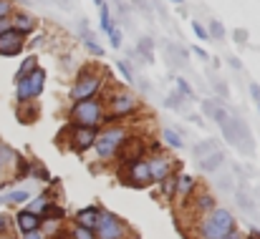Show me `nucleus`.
I'll return each mask as SVG.
<instances>
[{"label":"nucleus","mask_w":260,"mask_h":239,"mask_svg":"<svg viewBox=\"0 0 260 239\" xmlns=\"http://www.w3.org/2000/svg\"><path fill=\"white\" fill-rule=\"evenodd\" d=\"M101 98H104V106H106V124H116L121 118H129V116H134L142 108L139 93L132 91V88H124V86L111 88Z\"/></svg>","instance_id":"nucleus-1"},{"label":"nucleus","mask_w":260,"mask_h":239,"mask_svg":"<svg viewBox=\"0 0 260 239\" xmlns=\"http://www.w3.org/2000/svg\"><path fill=\"white\" fill-rule=\"evenodd\" d=\"M69 121L74 126H96V129H101L106 124L104 98L101 96H93V98H84V101H71Z\"/></svg>","instance_id":"nucleus-2"},{"label":"nucleus","mask_w":260,"mask_h":239,"mask_svg":"<svg viewBox=\"0 0 260 239\" xmlns=\"http://www.w3.org/2000/svg\"><path fill=\"white\" fill-rule=\"evenodd\" d=\"M126 139H129L126 126H121L119 121L116 124H104V129H99V134H96L93 151L99 154V159L109 161V159H114V156H119V151L126 144Z\"/></svg>","instance_id":"nucleus-3"},{"label":"nucleus","mask_w":260,"mask_h":239,"mask_svg":"<svg viewBox=\"0 0 260 239\" xmlns=\"http://www.w3.org/2000/svg\"><path fill=\"white\" fill-rule=\"evenodd\" d=\"M109 86V76L99 68H81L74 78V86H71V101H84V98H93V96H104Z\"/></svg>","instance_id":"nucleus-4"},{"label":"nucleus","mask_w":260,"mask_h":239,"mask_svg":"<svg viewBox=\"0 0 260 239\" xmlns=\"http://www.w3.org/2000/svg\"><path fill=\"white\" fill-rule=\"evenodd\" d=\"M235 232V217L228 209H212L205 214L197 224V237L200 239H225Z\"/></svg>","instance_id":"nucleus-5"},{"label":"nucleus","mask_w":260,"mask_h":239,"mask_svg":"<svg viewBox=\"0 0 260 239\" xmlns=\"http://www.w3.org/2000/svg\"><path fill=\"white\" fill-rule=\"evenodd\" d=\"M43 88H46V71L41 66L36 71H30L28 76L15 78V101H18V106H28L36 98H41Z\"/></svg>","instance_id":"nucleus-6"},{"label":"nucleus","mask_w":260,"mask_h":239,"mask_svg":"<svg viewBox=\"0 0 260 239\" xmlns=\"http://www.w3.org/2000/svg\"><path fill=\"white\" fill-rule=\"evenodd\" d=\"M96 239H124L126 237V227L119 217H114L111 212H99L96 227H93Z\"/></svg>","instance_id":"nucleus-7"},{"label":"nucleus","mask_w":260,"mask_h":239,"mask_svg":"<svg viewBox=\"0 0 260 239\" xmlns=\"http://www.w3.org/2000/svg\"><path fill=\"white\" fill-rule=\"evenodd\" d=\"M96 134L99 129L96 126H69V139H71V149L84 154L88 149H93V141H96Z\"/></svg>","instance_id":"nucleus-8"},{"label":"nucleus","mask_w":260,"mask_h":239,"mask_svg":"<svg viewBox=\"0 0 260 239\" xmlns=\"http://www.w3.org/2000/svg\"><path fill=\"white\" fill-rule=\"evenodd\" d=\"M124 179H126V184H134V186H147V184H152L147 159L126 161V174H124Z\"/></svg>","instance_id":"nucleus-9"},{"label":"nucleus","mask_w":260,"mask_h":239,"mask_svg":"<svg viewBox=\"0 0 260 239\" xmlns=\"http://www.w3.org/2000/svg\"><path fill=\"white\" fill-rule=\"evenodd\" d=\"M23 48H25V35H20L13 28H8V30L0 33V56L13 58V56L23 53Z\"/></svg>","instance_id":"nucleus-10"},{"label":"nucleus","mask_w":260,"mask_h":239,"mask_svg":"<svg viewBox=\"0 0 260 239\" xmlns=\"http://www.w3.org/2000/svg\"><path fill=\"white\" fill-rule=\"evenodd\" d=\"M147 166H149V176H152V181H165L167 176H172V159L167 156V154H162V151H154V156H149L147 159Z\"/></svg>","instance_id":"nucleus-11"},{"label":"nucleus","mask_w":260,"mask_h":239,"mask_svg":"<svg viewBox=\"0 0 260 239\" xmlns=\"http://www.w3.org/2000/svg\"><path fill=\"white\" fill-rule=\"evenodd\" d=\"M10 28H13V30H18L20 35H30V33H36V28H38V20H36L30 13L15 10V13L10 15Z\"/></svg>","instance_id":"nucleus-12"},{"label":"nucleus","mask_w":260,"mask_h":239,"mask_svg":"<svg viewBox=\"0 0 260 239\" xmlns=\"http://www.w3.org/2000/svg\"><path fill=\"white\" fill-rule=\"evenodd\" d=\"M15 224H18V229L25 234V232L41 229V217H38V214H33V212H28V209H23V212H18Z\"/></svg>","instance_id":"nucleus-13"},{"label":"nucleus","mask_w":260,"mask_h":239,"mask_svg":"<svg viewBox=\"0 0 260 239\" xmlns=\"http://www.w3.org/2000/svg\"><path fill=\"white\" fill-rule=\"evenodd\" d=\"M165 53H167L170 63H174L177 68H187V58H189V53H187L179 43H165Z\"/></svg>","instance_id":"nucleus-14"},{"label":"nucleus","mask_w":260,"mask_h":239,"mask_svg":"<svg viewBox=\"0 0 260 239\" xmlns=\"http://www.w3.org/2000/svg\"><path fill=\"white\" fill-rule=\"evenodd\" d=\"M194 179L189 176V174H179L177 179H174V194H179L182 199H187L192 191H194Z\"/></svg>","instance_id":"nucleus-15"},{"label":"nucleus","mask_w":260,"mask_h":239,"mask_svg":"<svg viewBox=\"0 0 260 239\" xmlns=\"http://www.w3.org/2000/svg\"><path fill=\"white\" fill-rule=\"evenodd\" d=\"M197 161H200V169L202 171H217L222 166V161H225V154L220 149H215V151H210L207 156H202V159H197Z\"/></svg>","instance_id":"nucleus-16"},{"label":"nucleus","mask_w":260,"mask_h":239,"mask_svg":"<svg viewBox=\"0 0 260 239\" xmlns=\"http://www.w3.org/2000/svg\"><path fill=\"white\" fill-rule=\"evenodd\" d=\"M99 207H86V209H81L79 214H76V224L79 227H86V229H93L96 227V219H99Z\"/></svg>","instance_id":"nucleus-17"},{"label":"nucleus","mask_w":260,"mask_h":239,"mask_svg":"<svg viewBox=\"0 0 260 239\" xmlns=\"http://www.w3.org/2000/svg\"><path fill=\"white\" fill-rule=\"evenodd\" d=\"M212 209H215V196H212V194L202 191V194L194 196V214L205 217V214H210Z\"/></svg>","instance_id":"nucleus-18"},{"label":"nucleus","mask_w":260,"mask_h":239,"mask_svg":"<svg viewBox=\"0 0 260 239\" xmlns=\"http://www.w3.org/2000/svg\"><path fill=\"white\" fill-rule=\"evenodd\" d=\"M134 53L142 56L144 63H154V41H152V38H142V41L137 43Z\"/></svg>","instance_id":"nucleus-19"},{"label":"nucleus","mask_w":260,"mask_h":239,"mask_svg":"<svg viewBox=\"0 0 260 239\" xmlns=\"http://www.w3.org/2000/svg\"><path fill=\"white\" fill-rule=\"evenodd\" d=\"M162 141H165L170 149H182V146H184L182 134H179V131H174V129H165V131H162Z\"/></svg>","instance_id":"nucleus-20"},{"label":"nucleus","mask_w":260,"mask_h":239,"mask_svg":"<svg viewBox=\"0 0 260 239\" xmlns=\"http://www.w3.org/2000/svg\"><path fill=\"white\" fill-rule=\"evenodd\" d=\"M217 149V141H212V139H205V141H200V144H194L192 146V154H194V159H202V156H207L210 151H215Z\"/></svg>","instance_id":"nucleus-21"},{"label":"nucleus","mask_w":260,"mask_h":239,"mask_svg":"<svg viewBox=\"0 0 260 239\" xmlns=\"http://www.w3.org/2000/svg\"><path fill=\"white\" fill-rule=\"evenodd\" d=\"M184 101H187V98H184L179 91H172V93H167L165 106H167V108H174V111H184V106H187Z\"/></svg>","instance_id":"nucleus-22"},{"label":"nucleus","mask_w":260,"mask_h":239,"mask_svg":"<svg viewBox=\"0 0 260 239\" xmlns=\"http://www.w3.org/2000/svg\"><path fill=\"white\" fill-rule=\"evenodd\" d=\"M99 23H101V30L104 33H109L111 28H114V23H111V8L104 3V5H99Z\"/></svg>","instance_id":"nucleus-23"},{"label":"nucleus","mask_w":260,"mask_h":239,"mask_svg":"<svg viewBox=\"0 0 260 239\" xmlns=\"http://www.w3.org/2000/svg\"><path fill=\"white\" fill-rule=\"evenodd\" d=\"M207 35H210V38H215V41H225V35H228V30H225V25H222V20H217V18H212V20H210V28H207Z\"/></svg>","instance_id":"nucleus-24"},{"label":"nucleus","mask_w":260,"mask_h":239,"mask_svg":"<svg viewBox=\"0 0 260 239\" xmlns=\"http://www.w3.org/2000/svg\"><path fill=\"white\" fill-rule=\"evenodd\" d=\"M48 204H51V199H48L46 194H41V196H36V199L28 204V212H33V214H38V217H41V214L48 209Z\"/></svg>","instance_id":"nucleus-25"},{"label":"nucleus","mask_w":260,"mask_h":239,"mask_svg":"<svg viewBox=\"0 0 260 239\" xmlns=\"http://www.w3.org/2000/svg\"><path fill=\"white\" fill-rule=\"evenodd\" d=\"M28 199H30V194H28L25 189H18V191H10V194L0 196V202H5V204H23V202H28Z\"/></svg>","instance_id":"nucleus-26"},{"label":"nucleus","mask_w":260,"mask_h":239,"mask_svg":"<svg viewBox=\"0 0 260 239\" xmlns=\"http://www.w3.org/2000/svg\"><path fill=\"white\" fill-rule=\"evenodd\" d=\"M38 68V58L36 56H25L23 58V63H20V68H18V73H15V78H20V76H28L30 71H36Z\"/></svg>","instance_id":"nucleus-27"},{"label":"nucleus","mask_w":260,"mask_h":239,"mask_svg":"<svg viewBox=\"0 0 260 239\" xmlns=\"http://www.w3.org/2000/svg\"><path fill=\"white\" fill-rule=\"evenodd\" d=\"M174 86H177V91H179V93H182L187 101H192V98H194V88L189 86V81H187V78L177 76V78H174Z\"/></svg>","instance_id":"nucleus-28"},{"label":"nucleus","mask_w":260,"mask_h":239,"mask_svg":"<svg viewBox=\"0 0 260 239\" xmlns=\"http://www.w3.org/2000/svg\"><path fill=\"white\" fill-rule=\"evenodd\" d=\"M116 68H119V73H121V76H124V81H126V83H137V73H134V71H132V66H129V63H126V61H116Z\"/></svg>","instance_id":"nucleus-29"},{"label":"nucleus","mask_w":260,"mask_h":239,"mask_svg":"<svg viewBox=\"0 0 260 239\" xmlns=\"http://www.w3.org/2000/svg\"><path fill=\"white\" fill-rule=\"evenodd\" d=\"M71 239H96V234H93V229H86V227L74 224V229H71Z\"/></svg>","instance_id":"nucleus-30"},{"label":"nucleus","mask_w":260,"mask_h":239,"mask_svg":"<svg viewBox=\"0 0 260 239\" xmlns=\"http://www.w3.org/2000/svg\"><path fill=\"white\" fill-rule=\"evenodd\" d=\"M106 35H109L111 48H121V43H124V38H121V28H116V25H114V28H111Z\"/></svg>","instance_id":"nucleus-31"},{"label":"nucleus","mask_w":260,"mask_h":239,"mask_svg":"<svg viewBox=\"0 0 260 239\" xmlns=\"http://www.w3.org/2000/svg\"><path fill=\"white\" fill-rule=\"evenodd\" d=\"M192 33H194L200 41H210V35H207V28H205L200 20H192Z\"/></svg>","instance_id":"nucleus-32"},{"label":"nucleus","mask_w":260,"mask_h":239,"mask_svg":"<svg viewBox=\"0 0 260 239\" xmlns=\"http://www.w3.org/2000/svg\"><path fill=\"white\" fill-rule=\"evenodd\" d=\"M13 13H15L13 0H0V18H10Z\"/></svg>","instance_id":"nucleus-33"},{"label":"nucleus","mask_w":260,"mask_h":239,"mask_svg":"<svg viewBox=\"0 0 260 239\" xmlns=\"http://www.w3.org/2000/svg\"><path fill=\"white\" fill-rule=\"evenodd\" d=\"M233 38H235L238 46H248V30L245 28H235L233 30Z\"/></svg>","instance_id":"nucleus-34"},{"label":"nucleus","mask_w":260,"mask_h":239,"mask_svg":"<svg viewBox=\"0 0 260 239\" xmlns=\"http://www.w3.org/2000/svg\"><path fill=\"white\" fill-rule=\"evenodd\" d=\"M212 86H215V91L220 93V98H230V88H228V83H225V81H215Z\"/></svg>","instance_id":"nucleus-35"},{"label":"nucleus","mask_w":260,"mask_h":239,"mask_svg":"<svg viewBox=\"0 0 260 239\" xmlns=\"http://www.w3.org/2000/svg\"><path fill=\"white\" fill-rule=\"evenodd\" d=\"M238 202H240V207H243V209H248V212L253 209V204H250V199L245 196V191H238Z\"/></svg>","instance_id":"nucleus-36"},{"label":"nucleus","mask_w":260,"mask_h":239,"mask_svg":"<svg viewBox=\"0 0 260 239\" xmlns=\"http://www.w3.org/2000/svg\"><path fill=\"white\" fill-rule=\"evenodd\" d=\"M250 93H253V98H255V106H258V111H260V83H250Z\"/></svg>","instance_id":"nucleus-37"},{"label":"nucleus","mask_w":260,"mask_h":239,"mask_svg":"<svg viewBox=\"0 0 260 239\" xmlns=\"http://www.w3.org/2000/svg\"><path fill=\"white\" fill-rule=\"evenodd\" d=\"M23 239H46V232L43 229H33V232H25Z\"/></svg>","instance_id":"nucleus-38"},{"label":"nucleus","mask_w":260,"mask_h":239,"mask_svg":"<svg viewBox=\"0 0 260 239\" xmlns=\"http://www.w3.org/2000/svg\"><path fill=\"white\" fill-rule=\"evenodd\" d=\"M192 53H194L197 58H202V61H207V58H210V53H207L205 48H200V46H194V48H192Z\"/></svg>","instance_id":"nucleus-39"},{"label":"nucleus","mask_w":260,"mask_h":239,"mask_svg":"<svg viewBox=\"0 0 260 239\" xmlns=\"http://www.w3.org/2000/svg\"><path fill=\"white\" fill-rule=\"evenodd\" d=\"M228 63H230V68H235V71H240V68H243L240 58H235V56H233V58H228Z\"/></svg>","instance_id":"nucleus-40"},{"label":"nucleus","mask_w":260,"mask_h":239,"mask_svg":"<svg viewBox=\"0 0 260 239\" xmlns=\"http://www.w3.org/2000/svg\"><path fill=\"white\" fill-rule=\"evenodd\" d=\"M189 121H194L197 126H205V121H202V116H200V113H192V116H189Z\"/></svg>","instance_id":"nucleus-41"},{"label":"nucleus","mask_w":260,"mask_h":239,"mask_svg":"<svg viewBox=\"0 0 260 239\" xmlns=\"http://www.w3.org/2000/svg\"><path fill=\"white\" fill-rule=\"evenodd\" d=\"M10 28V18H0V33Z\"/></svg>","instance_id":"nucleus-42"},{"label":"nucleus","mask_w":260,"mask_h":239,"mask_svg":"<svg viewBox=\"0 0 260 239\" xmlns=\"http://www.w3.org/2000/svg\"><path fill=\"white\" fill-rule=\"evenodd\" d=\"M3 229H5V217L0 214V232H3Z\"/></svg>","instance_id":"nucleus-43"},{"label":"nucleus","mask_w":260,"mask_h":239,"mask_svg":"<svg viewBox=\"0 0 260 239\" xmlns=\"http://www.w3.org/2000/svg\"><path fill=\"white\" fill-rule=\"evenodd\" d=\"M170 3H174V5H184V0H170Z\"/></svg>","instance_id":"nucleus-44"},{"label":"nucleus","mask_w":260,"mask_h":239,"mask_svg":"<svg viewBox=\"0 0 260 239\" xmlns=\"http://www.w3.org/2000/svg\"><path fill=\"white\" fill-rule=\"evenodd\" d=\"M250 239H260V234H258V232H253V234H250Z\"/></svg>","instance_id":"nucleus-45"},{"label":"nucleus","mask_w":260,"mask_h":239,"mask_svg":"<svg viewBox=\"0 0 260 239\" xmlns=\"http://www.w3.org/2000/svg\"><path fill=\"white\" fill-rule=\"evenodd\" d=\"M93 3H96V5H104V3H106V0H93Z\"/></svg>","instance_id":"nucleus-46"},{"label":"nucleus","mask_w":260,"mask_h":239,"mask_svg":"<svg viewBox=\"0 0 260 239\" xmlns=\"http://www.w3.org/2000/svg\"><path fill=\"white\" fill-rule=\"evenodd\" d=\"M225 239H238V234H235V232H233V234H230V237H225Z\"/></svg>","instance_id":"nucleus-47"}]
</instances>
